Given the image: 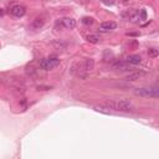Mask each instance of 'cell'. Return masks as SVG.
<instances>
[{
	"label": "cell",
	"mask_w": 159,
	"mask_h": 159,
	"mask_svg": "<svg viewBox=\"0 0 159 159\" xmlns=\"http://www.w3.org/2000/svg\"><path fill=\"white\" fill-rule=\"evenodd\" d=\"M96 111H98V112H102V113H106V114H109V111H108V107L105 108V107H102V106H97V107H95Z\"/></svg>",
	"instance_id": "4fadbf2b"
},
{
	"label": "cell",
	"mask_w": 159,
	"mask_h": 159,
	"mask_svg": "<svg viewBox=\"0 0 159 159\" xmlns=\"http://www.w3.org/2000/svg\"><path fill=\"white\" fill-rule=\"evenodd\" d=\"M60 65V59L57 57H49V59H42L40 61V68L45 71H50L52 68L57 67Z\"/></svg>",
	"instance_id": "277c9868"
},
{
	"label": "cell",
	"mask_w": 159,
	"mask_h": 159,
	"mask_svg": "<svg viewBox=\"0 0 159 159\" xmlns=\"http://www.w3.org/2000/svg\"><path fill=\"white\" fill-rule=\"evenodd\" d=\"M126 62L129 65H139L142 62V57L139 55H130V56H128L126 59Z\"/></svg>",
	"instance_id": "9c48e42d"
},
{
	"label": "cell",
	"mask_w": 159,
	"mask_h": 159,
	"mask_svg": "<svg viewBox=\"0 0 159 159\" xmlns=\"http://www.w3.org/2000/svg\"><path fill=\"white\" fill-rule=\"evenodd\" d=\"M102 3H105L106 5H113L114 0H102Z\"/></svg>",
	"instance_id": "e0dca14e"
},
{
	"label": "cell",
	"mask_w": 159,
	"mask_h": 159,
	"mask_svg": "<svg viewBox=\"0 0 159 159\" xmlns=\"http://www.w3.org/2000/svg\"><path fill=\"white\" fill-rule=\"evenodd\" d=\"M87 41L88 42H92V44H98L101 41V37L98 35H93V34H91V35H87Z\"/></svg>",
	"instance_id": "7c38bea8"
},
{
	"label": "cell",
	"mask_w": 159,
	"mask_h": 159,
	"mask_svg": "<svg viewBox=\"0 0 159 159\" xmlns=\"http://www.w3.org/2000/svg\"><path fill=\"white\" fill-rule=\"evenodd\" d=\"M148 53H149V56L155 57V56H158V50H157V49H149Z\"/></svg>",
	"instance_id": "9a60e30c"
},
{
	"label": "cell",
	"mask_w": 159,
	"mask_h": 159,
	"mask_svg": "<svg viewBox=\"0 0 159 159\" xmlns=\"http://www.w3.org/2000/svg\"><path fill=\"white\" fill-rule=\"evenodd\" d=\"M139 18H141V20H146L147 19V11L144 10V9H142V10H139Z\"/></svg>",
	"instance_id": "2e32d148"
},
{
	"label": "cell",
	"mask_w": 159,
	"mask_h": 159,
	"mask_svg": "<svg viewBox=\"0 0 159 159\" xmlns=\"http://www.w3.org/2000/svg\"><path fill=\"white\" fill-rule=\"evenodd\" d=\"M44 25H45V19H44L42 16H39V18H36V19L32 21L31 27H32L34 30H40Z\"/></svg>",
	"instance_id": "ba28073f"
},
{
	"label": "cell",
	"mask_w": 159,
	"mask_h": 159,
	"mask_svg": "<svg viewBox=\"0 0 159 159\" xmlns=\"http://www.w3.org/2000/svg\"><path fill=\"white\" fill-rule=\"evenodd\" d=\"M106 106L108 108H112L114 111H119V112H132L134 111L133 103L129 100H109L106 102Z\"/></svg>",
	"instance_id": "7a4b0ae2"
},
{
	"label": "cell",
	"mask_w": 159,
	"mask_h": 159,
	"mask_svg": "<svg viewBox=\"0 0 159 159\" xmlns=\"http://www.w3.org/2000/svg\"><path fill=\"white\" fill-rule=\"evenodd\" d=\"M81 21L84 23L85 25H92V24H93V19H92V18H84V19L81 20Z\"/></svg>",
	"instance_id": "5bb4252c"
},
{
	"label": "cell",
	"mask_w": 159,
	"mask_h": 159,
	"mask_svg": "<svg viewBox=\"0 0 159 159\" xmlns=\"http://www.w3.org/2000/svg\"><path fill=\"white\" fill-rule=\"evenodd\" d=\"M117 27V24L114 21H105V23H102L100 25V31L101 32H109V31H112L114 30Z\"/></svg>",
	"instance_id": "5b68a950"
},
{
	"label": "cell",
	"mask_w": 159,
	"mask_h": 159,
	"mask_svg": "<svg viewBox=\"0 0 159 159\" xmlns=\"http://www.w3.org/2000/svg\"><path fill=\"white\" fill-rule=\"evenodd\" d=\"M134 93L141 97H153L157 98L159 96V88L158 86H152V87H144V88H136Z\"/></svg>",
	"instance_id": "3957f363"
},
{
	"label": "cell",
	"mask_w": 159,
	"mask_h": 159,
	"mask_svg": "<svg viewBox=\"0 0 159 159\" xmlns=\"http://www.w3.org/2000/svg\"><path fill=\"white\" fill-rule=\"evenodd\" d=\"M114 67L118 68V70H121V71H128V70H130V67L126 64V62H117V64L114 65Z\"/></svg>",
	"instance_id": "8fae6325"
},
{
	"label": "cell",
	"mask_w": 159,
	"mask_h": 159,
	"mask_svg": "<svg viewBox=\"0 0 159 159\" xmlns=\"http://www.w3.org/2000/svg\"><path fill=\"white\" fill-rule=\"evenodd\" d=\"M25 12H26V9H25V6H23V5H15L11 9V14H12L14 16H16V18L24 16Z\"/></svg>",
	"instance_id": "52a82bcc"
},
{
	"label": "cell",
	"mask_w": 159,
	"mask_h": 159,
	"mask_svg": "<svg viewBox=\"0 0 159 159\" xmlns=\"http://www.w3.org/2000/svg\"><path fill=\"white\" fill-rule=\"evenodd\" d=\"M61 25L65 27V29H68V30H72L76 27V20L75 19H71V18H64L61 20Z\"/></svg>",
	"instance_id": "8992f818"
},
{
	"label": "cell",
	"mask_w": 159,
	"mask_h": 159,
	"mask_svg": "<svg viewBox=\"0 0 159 159\" xmlns=\"http://www.w3.org/2000/svg\"><path fill=\"white\" fill-rule=\"evenodd\" d=\"M143 75H144V72H133V73H129L126 77V80L127 81H136V80H139V77Z\"/></svg>",
	"instance_id": "30bf717a"
},
{
	"label": "cell",
	"mask_w": 159,
	"mask_h": 159,
	"mask_svg": "<svg viewBox=\"0 0 159 159\" xmlns=\"http://www.w3.org/2000/svg\"><path fill=\"white\" fill-rule=\"evenodd\" d=\"M95 67V61L92 59H85L82 62H78L72 67V72L78 76L80 78H86L88 73L93 70Z\"/></svg>",
	"instance_id": "6da1fadb"
},
{
	"label": "cell",
	"mask_w": 159,
	"mask_h": 159,
	"mask_svg": "<svg viewBox=\"0 0 159 159\" xmlns=\"http://www.w3.org/2000/svg\"><path fill=\"white\" fill-rule=\"evenodd\" d=\"M4 12H5V11H4V9L0 8V16H3V15H4Z\"/></svg>",
	"instance_id": "ac0fdd59"
}]
</instances>
